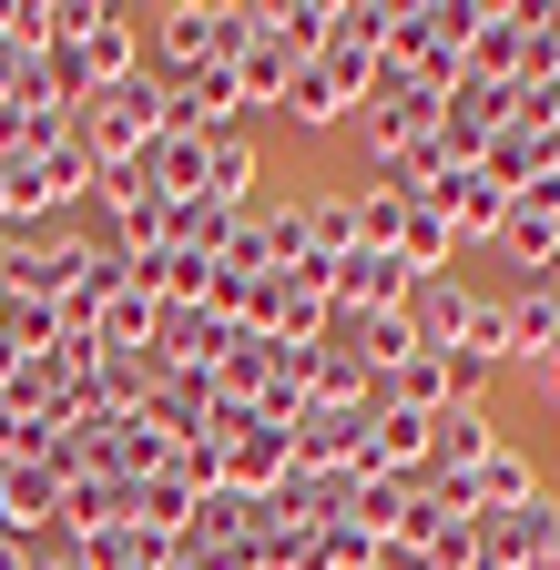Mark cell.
<instances>
[{"label": "cell", "instance_id": "4fadbf2b", "mask_svg": "<svg viewBox=\"0 0 560 570\" xmlns=\"http://www.w3.org/2000/svg\"><path fill=\"white\" fill-rule=\"evenodd\" d=\"M235 225H245L235 204H215V194H184V204L164 214V245H174V255H194V265H225Z\"/></svg>", "mask_w": 560, "mask_h": 570}, {"label": "cell", "instance_id": "e0dca14e", "mask_svg": "<svg viewBox=\"0 0 560 570\" xmlns=\"http://www.w3.org/2000/svg\"><path fill=\"white\" fill-rule=\"evenodd\" d=\"M469 499H479V520H500V510H520V499H540V469H530V449H489L479 469H469Z\"/></svg>", "mask_w": 560, "mask_h": 570}, {"label": "cell", "instance_id": "277c9868", "mask_svg": "<svg viewBox=\"0 0 560 570\" xmlns=\"http://www.w3.org/2000/svg\"><path fill=\"white\" fill-rule=\"evenodd\" d=\"M560 560V499H520V510L479 520V570H550Z\"/></svg>", "mask_w": 560, "mask_h": 570}, {"label": "cell", "instance_id": "83f0119b", "mask_svg": "<svg viewBox=\"0 0 560 570\" xmlns=\"http://www.w3.org/2000/svg\"><path fill=\"white\" fill-rule=\"evenodd\" d=\"M550 417H560V407H550Z\"/></svg>", "mask_w": 560, "mask_h": 570}, {"label": "cell", "instance_id": "3957f363", "mask_svg": "<svg viewBox=\"0 0 560 570\" xmlns=\"http://www.w3.org/2000/svg\"><path fill=\"white\" fill-rule=\"evenodd\" d=\"M439 102H449V92H429V82H397V71H377V92L357 102V122H346V132L367 142V174H377V164H397L407 142H429V132H439Z\"/></svg>", "mask_w": 560, "mask_h": 570}, {"label": "cell", "instance_id": "8992f818", "mask_svg": "<svg viewBox=\"0 0 560 570\" xmlns=\"http://www.w3.org/2000/svg\"><path fill=\"white\" fill-rule=\"evenodd\" d=\"M429 449H439V417L429 407H397V397H377V417H367V479H429Z\"/></svg>", "mask_w": 560, "mask_h": 570}, {"label": "cell", "instance_id": "44dd1931", "mask_svg": "<svg viewBox=\"0 0 560 570\" xmlns=\"http://www.w3.org/2000/svg\"><path fill=\"white\" fill-rule=\"evenodd\" d=\"M0 346H11V356L61 346V306H51V296H0Z\"/></svg>", "mask_w": 560, "mask_h": 570}, {"label": "cell", "instance_id": "cb8c5ba5", "mask_svg": "<svg viewBox=\"0 0 560 570\" xmlns=\"http://www.w3.org/2000/svg\"><path fill=\"white\" fill-rule=\"evenodd\" d=\"M459 346L479 356V367H510V296H469V326Z\"/></svg>", "mask_w": 560, "mask_h": 570}, {"label": "cell", "instance_id": "d4e9b609", "mask_svg": "<svg viewBox=\"0 0 560 570\" xmlns=\"http://www.w3.org/2000/svg\"><path fill=\"white\" fill-rule=\"evenodd\" d=\"M439 377H449V407H479V397H489V377H500V367H479L469 346H439Z\"/></svg>", "mask_w": 560, "mask_h": 570}, {"label": "cell", "instance_id": "9c48e42d", "mask_svg": "<svg viewBox=\"0 0 560 570\" xmlns=\"http://www.w3.org/2000/svg\"><path fill=\"white\" fill-rule=\"evenodd\" d=\"M520 61H530V0H479L469 82H520Z\"/></svg>", "mask_w": 560, "mask_h": 570}, {"label": "cell", "instance_id": "ac0fdd59", "mask_svg": "<svg viewBox=\"0 0 560 570\" xmlns=\"http://www.w3.org/2000/svg\"><path fill=\"white\" fill-rule=\"evenodd\" d=\"M489 449H500V428L489 407H439V449H429V479H469Z\"/></svg>", "mask_w": 560, "mask_h": 570}, {"label": "cell", "instance_id": "603a6c76", "mask_svg": "<svg viewBox=\"0 0 560 570\" xmlns=\"http://www.w3.org/2000/svg\"><path fill=\"white\" fill-rule=\"evenodd\" d=\"M346 346H357V356H367V377H377V387H387V377L407 367V356H417V336H407V316H367V326H357V336H346Z\"/></svg>", "mask_w": 560, "mask_h": 570}, {"label": "cell", "instance_id": "4316f807", "mask_svg": "<svg viewBox=\"0 0 560 570\" xmlns=\"http://www.w3.org/2000/svg\"><path fill=\"white\" fill-rule=\"evenodd\" d=\"M0 225H11V174H0Z\"/></svg>", "mask_w": 560, "mask_h": 570}, {"label": "cell", "instance_id": "7c38bea8", "mask_svg": "<svg viewBox=\"0 0 560 570\" xmlns=\"http://www.w3.org/2000/svg\"><path fill=\"white\" fill-rule=\"evenodd\" d=\"M275 112H286L296 132H346V122H357V92H346L326 61H296V71H286V102H275Z\"/></svg>", "mask_w": 560, "mask_h": 570}, {"label": "cell", "instance_id": "6da1fadb", "mask_svg": "<svg viewBox=\"0 0 560 570\" xmlns=\"http://www.w3.org/2000/svg\"><path fill=\"white\" fill-rule=\"evenodd\" d=\"M255 31V0H164V11H144V61L164 71V82H184V71H225Z\"/></svg>", "mask_w": 560, "mask_h": 570}, {"label": "cell", "instance_id": "d6986e66", "mask_svg": "<svg viewBox=\"0 0 560 570\" xmlns=\"http://www.w3.org/2000/svg\"><path fill=\"white\" fill-rule=\"evenodd\" d=\"M245 520H255V499H245V489H204L174 550H235V540H245Z\"/></svg>", "mask_w": 560, "mask_h": 570}, {"label": "cell", "instance_id": "7402d4cb", "mask_svg": "<svg viewBox=\"0 0 560 570\" xmlns=\"http://www.w3.org/2000/svg\"><path fill=\"white\" fill-rule=\"evenodd\" d=\"M164 336V306L144 296V285H122V296L102 306V326H92V346H154Z\"/></svg>", "mask_w": 560, "mask_h": 570}, {"label": "cell", "instance_id": "484cf974", "mask_svg": "<svg viewBox=\"0 0 560 570\" xmlns=\"http://www.w3.org/2000/svg\"><path fill=\"white\" fill-rule=\"evenodd\" d=\"M530 387H540V397L560 407V346H550V356H530Z\"/></svg>", "mask_w": 560, "mask_h": 570}, {"label": "cell", "instance_id": "2e32d148", "mask_svg": "<svg viewBox=\"0 0 560 570\" xmlns=\"http://www.w3.org/2000/svg\"><path fill=\"white\" fill-rule=\"evenodd\" d=\"M306 204V265H346L357 255V194L326 184V194H296Z\"/></svg>", "mask_w": 560, "mask_h": 570}, {"label": "cell", "instance_id": "9a60e30c", "mask_svg": "<svg viewBox=\"0 0 560 570\" xmlns=\"http://www.w3.org/2000/svg\"><path fill=\"white\" fill-rule=\"evenodd\" d=\"M255 184H265V154H255V132L235 122V132H215V142H204V194H215V204H255Z\"/></svg>", "mask_w": 560, "mask_h": 570}, {"label": "cell", "instance_id": "ffe728a7", "mask_svg": "<svg viewBox=\"0 0 560 570\" xmlns=\"http://www.w3.org/2000/svg\"><path fill=\"white\" fill-rule=\"evenodd\" d=\"M540 154H550V142H540V132H530V122L510 112L500 132H489V154H479V174H489V184H500V194H520V184L540 174Z\"/></svg>", "mask_w": 560, "mask_h": 570}, {"label": "cell", "instance_id": "ba28073f", "mask_svg": "<svg viewBox=\"0 0 560 570\" xmlns=\"http://www.w3.org/2000/svg\"><path fill=\"white\" fill-rule=\"evenodd\" d=\"M82 71H92V92H112V82H132V71H154L144 61V11H112V0H92V21H82Z\"/></svg>", "mask_w": 560, "mask_h": 570}, {"label": "cell", "instance_id": "5b68a950", "mask_svg": "<svg viewBox=\"0 0 560 570\" xmlns=\"http://www.w3.org/2000/svg\"><path fill=\"white\" fill-rule=\"evenodd\" d=\"M367 417H377V397H367V407H326V397H306L296 428H286L296 469H357V459H367Z\"/></svg>", "mask_w": 560, "mask_h": 570}, {"label": "cell", "instance_id": "5bb4252c", "mask_svg": "<svg viewBox=\"0 0 560 570\" xmlns=\"http://www.w3.org/2000/svg\"><path fill=\"white\" fill-rule=\"evenodd\" d=\"M397 316H407L417 346H459V326H469V285H459V265H449V275H417Z\"/></svg>", "mask_w": 560, "mask_h": 570}, {"label": "cell", "instance_id": "30bf717a", "mask_svg": "<svg viewBox=\"0 0 560 570\" xmlns=\"http://www.w3.org/2000/svg\"><path fill=\"white\" fill-rule=\"evenodd\" d=\"M286 71H296V51H286V31H275V0H255V31H245V51H235L245 112H275V102H286Z\"/></svg>", "mask_w": 560, "mask_h": 570}, {"label": "cell", "instance_id": "52a82bcc", "mask_svg": "<svg viewBox=\"0 0 560 570\" xmlns=\"http://www.w3.org/2000/svg\"><path fill=\"white\" fill-rule=\"evenodd\" d=\"M510 112H520L510 82H449V102H439V142H449V164H479V154H489V132H500Z\"/></svg>", "mask_w": 560, "mask_h": 570}, {"label": "cell", "instance_id": "8fae6325", "mask_svg": "<svg viewBox=\"0 0 560 570\" xmlns=\"http://www.w3.org/2000/svg\"><path fill=\"white\" fill-rule=\"evenodd\" d=\"M429 204L449 214V235H459V245H489V235H500V214H510V194L489 184L479 164H459L449 184H429Z\"/></svg>", "mask_w": 560, "mask_h": 570}, {"label": "cell", "instance_id": "7a4b0ae2", "mask_svg": "<svg viewBox=\"0 0 560 570\" xmlns=\"http://www.w3.org/2000/svg\"><path fill=\"white\" fill-rule=\"evenodd\" d=\"M72 132L92 142V164H102V174H112V164H144V154H154V132H164V71H132V82L92 92Z\"/></svg>", "mask_w": 560, "mask_h": 570}]
</instances>
